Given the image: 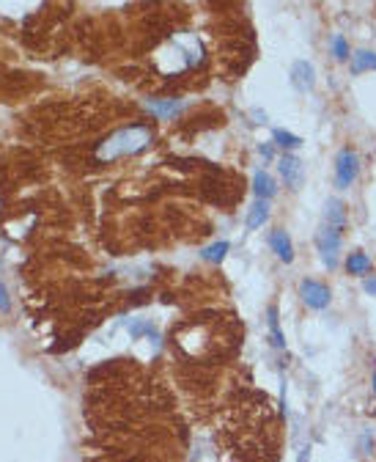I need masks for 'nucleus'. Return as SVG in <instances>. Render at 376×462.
I'll return each instance as SVG.
<instances>
[{
    "instance_id": "obj_20",
    "label": "nucleus",
    "mask_w": 376,
    "mask_h": 462,
    "mask_svg": "<svg viewBox=\"0 0 376 462\" xmlns=\"http://www.w3.org/2000/svg\"><path fill=\"white\" fill-rule=\"evenodd\" d=\"M258 154H261L264 160H275V143H261V146H258Z\"/></svg>"
},
{
    "instance_id": "obj_10",
    "label": "nucleus",
    "mask_w": 376,
    "mask_h": 462,
    "mask_svg": "<svg viewBox=\"0 0 376 462\" xmlns=\"http://www.w3.org/2000/svg\"><path fill=\"white\" fill-rule=\"evenodd\" d=\"M324 226L346 229V204L341 199H327V204H324Z\"/></svg>"
},
{
    "instance_id": "obj_16",
    "label": "nucleus",
    "mask_w": 376,
    "mask_h": 462,
    "mask_svg": "<svg viewBox=\"0 0 376 462\" xmlns=\"http://www.w3.org/2000/svg\"><path fill=\"white\" fill-rule=\"evenodd\" d=\"M330 55H333L335 61H341V63L352 58V47H349V41H346L344 33H333V36H330Z\"/></svg>"
},
{
    "instance_id": "obj_1",
    "label": "nucleus",
    "mask_w": 376,
    "mask_h": 462,
    "mask_svg": "<svg viewBox=\"0 0 376 462\" xmlns=\"http://www.w3.org/2000/svg\"><path fill=\"white\" fill-rule=\"evenodd\" d=\"M154 143V132L146 124H132V127H121L113 135H107L99 146H96V160L99 163H110L118 157H132L146 152Z\"/></svg>"
},
{
    "instance_id": "obj_19",
    "label": "nucleus",
    "mask_w": 376,
    "mask_h": 462,
    "mask_svg": "<svg viewBox=\"0 0 376 462\" xmlns=\"http://www.w3.org/2000/svg\"><path fill=\"white\" fill-rule=\"evenodd\" d=\"M0 314H11V297H8L6 283H0Z\"/></svg>"
},
{
    "instance_id": "obj_22",
    "label": "nucleus",
    "mask_w": 376,
    "mask_h": 462,
    "mask_svg": "<svg viewBox=\"0 0 376 462\" xmlns=\"http://www.w3.org/2000/svg\"><path fill=\"white\" fill-rule=\"evenodd\" d=\"M374 394H376V372H374Z\"/></svg>"
},
{
    "instance_id": "obj_7",
    "label": "nucleus",
    "mask_w": 376,
    "mask_h": 462,
    "mask_svg": "<svg viewBox=\"0 0 376 462\" xmlns=\"http://www.w3.org/2000/svg\"><path fill=\"white\" fill-rule=\"evenodd\" d=\"M146 110H149L154 119H160V121H171V119H176V116L185 110V99H179V97L146 99Z\"/></svg>"
},
{
    "instance_id": "obj_11",
    "label": "nucleus",
    "mask_w": 376,
    "mask_h": 462,
    "mask_svg": "<svg viewBox=\"0 0 376 462\" xmlns=\"http://www.w3.org/2000/svg\"><path fill=\"white\" fill-rule=\"evenodd\" d=\"M371 267H374V261H371V256H368L366 250H352V253L346 256V272H349V275L366 278V275L371 272Z\"/></svg>"
},
{
    "instance_id": "obj_17",
    "label": "nucleus",
    "mask_w": 376,
    "mask_h": 462,
    "mask_svg": "<svg viewBox=\"0 0 376 462\" xmlns=\"http://www.w3.org/2000/svg\"><path fill=\"white\" fill-rule=\"evenodd\" d=\"M272 143L275 146H280V149H286V152H294V149H300L302 146V138L300 135H294V132H289V130H272Z\"/></svg>"
},
{
    "instance_id": "obj_13",
    "label": "nucleus",
    "mask_w": 376,
    "mask_h": 462,
    "mask_svg": "<svg viewBox=\"0 0 376 462\" xmlns=\"http://www.w3.org/2000/svg\"><path fill=\"white\" fill-rule=\"evenodd\" d=\"M366 72H376V52L363 47L352 52V74H366Z\"/></svg>"
},
{
    "instance_id": "obj_6",
    "label": "nucleus",
    "mask_w": 376,
    "mask_h": 462,
    "mask_svg": "<svg viewBox=\"0 0 376 462\" xmlns=\"http://www.w3.org/2000/svg\"><path fill=\"white\" fill-rule=\"evenodd\" d=\"M291 86H294L300 94L313 91V86H316V69H313L311 61L300 58V61L291 63Z\"/></svg>"
},
{
    "instance_id": "obj_14",
    "label": "nucleus",
    "mask_w": 376,
    "mask_h": 462,
    "mask_svg": "<svg viewBox=\"0 0 376 462\" xmlns=\"http://www.w3.org/2000/svg\"><path fill=\"white\" fill-rule=\"evenodd\" d=\"M267 322H269V341H272V347L283 350V347H286V336H283V330H280V314H278V305H275V303L267 308Z\"/></svg>"
},
{
    "instance_id": "obj_18",
    "label": "nucleus",
    "mask_w": 376,
    "mask_h": 462,
    "mask_svg": "<svg viewBox=\"0 0 376 462\" xmlns=\"http://www.w3.org/2000/svg\"><path fill=\"white\" fill-rule=\"evenodd\" d=\"M129 336H132V339H143V336H152L154 341L160 339L157 328H154L152 322H146V319H132V322H129Z\"/></svg>"
},
{
    "instance_id": "obj_9",
    "label": "nucleus",
    "mask_w": 376,
    "mask_h": 462,
    "mask_svg": "<svg viewBox=\"0 0 376 462\" xmlns=\"http://www.w3.org/2000/svg\"><path fill=\"white\" fill-rule=\"evenodd\" d=\"M253 196L255 199H264V201H272L278 196V182L272 174L267 171H255L253 174Z\"/></svg>"
},
{
    "instance_id": "obj_8",
    "label": "nucleus",
    "mask_w": 376,
    "mask_h": 462,
    "mask_svg": "<svg viewBox=\"0 0 376 462\" xmlns=\"http://www.w3.org/2000/svg\"><path fill=\"white\" fill-rule=\"evenodd\" d=\"M269 248L275 250V256H278L283 264H291V261H294V242H291V234L286 229L269 231Z\"/></svg>"
},
{
    "instance_id": "obj_4",
    "label": "nucleus",
    "mask_w": 376,
    "mask_h": 462,
    "mask_svg": "<svg viewBox=\"0 0 376 462\" xmlns=\"http://www.w3.org/2000/svg\"><path fill=\"white\" fill-rule=\"evenodd\" d=\"M300 300L313 311H324L333 300V292L327 283H322L316 278H305V281H300Z\"/></svg>"
},
{
    "instance_id": "obj_12",
    "label": "nucleus",
    "mask_w": 376,
    "mask_h": 462,
    "mask_svg": "<svg viewBox=\"0 0 376 462\" xmlns=\"http://www.w3.org/2000/svg\"><path fill=\"white\" fill-rule=\"evenodd\" d=\"M267 221H269V201H264V199H255V201L250 204V210H247L244 226H247L250 231H255V229H261Z\"/></svg>"
},
{
    "instance_id": "obj_15",
    "label": "nucleus",
    "mask_w": 376,
    "mask_h": 462,
    "mask_svg": "<svg viewBox=\"0 0 376 462\" xmlns=\"http://www.w3.org/2000/svg\"><path fill=\"white\" fill-rule=\"evenodd\" d=\"M228 250H231V242H228V239H217V242H211V245H206V248L200 250V259L209 261V264H220Z\"/></svg>"
},
{
    "instance_id": "obj_5",
    "label": "nucleus",
    "mask_w": 376,
    "mask_h": 462,
    "mask_svg": "<svg viewBox=\"0 0 376 462\" xmlns=\"http://www.w3.org/2000/svg\"><path fill=\"white\" fill-rule=\"evenodd\" d=\"M278 171H280V179L286 182V188H291V190H300V188H302L305 165H302V160H300L294 152H286V154L278 160Z\"/></svg>"
},
{
    "instance_id": "obj_21",
    "label": "nucleus",
    "mask_w": 376,
    "mask_h": 462,
    "mask_svg": "<svg viewBox=\"0 0 376 462\" xmlns=\"http://www.w3.org/2000/svg\"><path fill=\"white\" fill-rule=\"evenodd\" d=\"M363 292L376 297V278H366V281H363Z\"/></svg>"
},
{
    "instance_id": "obj_2",
    "label": "nucleus",
    "mask_w": 376,
    "mask_h": 462,
    "mask_svg": "<svg viewBox=\"0 0 376 462\" xmlns=\"http://www.w3.org/2000/svg\"><path fill=\"white\" fill-rule=\"evenodd\" d=\"M360 179V154L352 146H344L335 154V188L349 190Z\"/></svg>"
},
{
    "instance_id": "obj_3",
    "label": "nucleus",
    "mask_w": 376,
    "mask_h": 462,
    "mask_svg": "<svg viewBox=\"0 0 376 462\" xmlns=\"http://www.w3.org/2000/svg\"><path fill=\"white\" fill-rule=\"evenodd\" d=\"M341 245H344V229H333V226L322 223V229L316 231V250H319L324 267H330V270L338 267Z\"/></svg>"
}]
</instances>
